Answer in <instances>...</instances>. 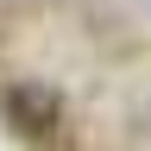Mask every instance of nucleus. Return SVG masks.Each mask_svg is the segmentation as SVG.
<instances>
[{"instance_id":"nucleus-1","label":"nucleus","mask_w":151,"mask_h":151,"mask_svg":"<svg viewBox=\"0 0 151 151\" xmlns=\"http://www.w3.org/2000/svg\"><path fill=\"white\" fill-rule=\"evenodd\" d=\"M0 120H6L25 145H38V151H63V139H69L63 94L44 88V82H6L0 88Z\"/></svg>"}]
</instances>
